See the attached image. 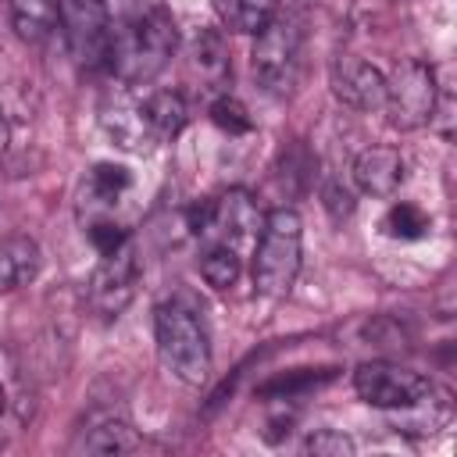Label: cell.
I'll return each mask as SVG.
<instances>
[{
  "label": "cell",
  "mask_w": 457,
  "mask_h": 457,
  "mask_svg": "<svg viewBox=\"0 0 457 457\" xmlns=\"http://www.w3.org/2000/svg\"><path fill=\"white\" fill-rule=\"evenodd\" d=\"M175 43H179V32H175L171 14L161 7H150L136 18H129L125 25L111 29L107 71H114V79L125 86L150 82L171 61Z\"/></svg>",
  "instance_id": "1"
},
{
  "label": "cell",
  "mask_w": 457,
  "mask_h": 457,
  "mask_svg": "<svg viewBox=\"0 0 457 457\" xmlns=\"http://www.w3.org/2000/svg\"><path fill=\"white\" fill-rule=\"evenodd\" d=\"M154 332H157L161 364L179 382L204 386L211 375V339H207L204 318L182 300H164L154 311Z\"/></svg>",
  "instance_id": "2"
},
{
  "label": "cell",
  "mask_w": 457,
  "mask_h": 457,
  "mask_svg": "<svg viewBox=\"0 0 457 457\" xmlns=\"http://www.w3.org/2000/svg\"><path fill=\"white\" fill-rule=\"evenodd\" d=\"M303 221L293 207H275L264 214L253 250V286L261 296H286L300 275Z\"/></svg>",
  "instance_id": "3"
},
{
  "label": "cell",
  "mask_w": 457,
  "mask_h": 457,
  "mask_svg": "<svg viewBox=\"0 0 457 457\" xmlns=\"http://www.w3.org/2000/svg\"><path fill=\"white\" fill-rule=\"evenodd\" d=\"M300 25L293 18L275 14L253 39V54H250V68L253 79L264 93L271 96H286L296 86V71H300Z\"/></svg>",
  "instance_id": "4"
},
{
  "label": "cell",
  "mask_w": 457,
  "mask_h": 457,
  "mask_svg": "<svg viewBox=\"0 0 457 457\" xmlns=\"http://www.w3.org/2000/svg\"><path fill=\"white\" fill-rule=\"evenodd\" d=\"M436 100H439L436 71L425 61H403L386 79V104L382 107L389 114V125L400 132H414V129L428 125Z\"/></svg>",
  "instance_id": "5"
},
{
  "label": "cell",
  "mask_w": 457,
  "mask_h": 457,
  "mask_svg": "<svg viewBox=\"0 0 457 457\" xmlns=\"http://www.w3.org/2000/svg\"><path fill=\"white\" fill-rule=\"evenodd\" d=\"M61 32L82 68H107L111 14L107 0H61Z\"/></svg>",
  "instance_id": "6"
},
{
  "label": "cell",
  "mask_w": 457,
  "mask_h": 457,
  "mask_svg": "<svg viewBox=\"0 0 457 457\" xmlns=\"http://www.w3.org/2000/svg\"><path fill=\"white\" fill-rule=\"evenodd\" d=\"M432 382L414 371V368H403V364H393V361H368L353 371V389L364 403L378 407V411H396V407H407L414 403Z\"/></svg>",
  "instance_id": "7"
},
{
  "label": "cell",
  "mask_w": 457,
  "mask_h": 457,
  "mask_svg": "<svg viewBox=\"0 0 457 457\" xmlns=\"http://www.w3.org/2000/svg\"><path fill=\"white\" fill-rule=\"evenodd\" d=\"M136 282H139V257L132 239L125 246H118L114 253H100V264L89 275V303L96 314L114 318L129 307V300L136 296Z\"/></svg>",
  "instance_id": "8"
},
{
  "label": "cell",
  "mask_w": 457,
  "mask_h": 457,
  "mask_svg": "<svg viewBox=\"0 0 457 457\" xmlns=\"http://www.w3.org/2000/svg\"><path fill=\"white\" fill-rule=\"evenodd\" d=\"M100 129L121 146V150H132V154H146L157 136L146 121V107H143V96L132 93V86H114L100 96Z\"/></svg>",
  "instance_id": "9"
},
{
  "label": "cell",
  "mask_w": 457,
  "mask_h": 457,
  "mask_svg": "<svg viewBox=\"0 0 457 457\" xmlns=\"http://www.w3.org/2000/svg\"><path fill=\"white\" fill-rule=\"evenodd\" d=\"M261 221H264V214L246 189H225L221 196L211 200V225L204 232V239L239 250V243L257 239Z\"/></svg>",
  "instance_id": "10"
},
{
  "label": "cell",
  "mask_w": 457,
  "mask_h": 457,
  "mask_svg": "<svg viewBox=\"0 0 457 457\" xmlns=\"http://www.w3.org/2000/svg\"><path fill=\"white\" fill-rule=\"evenodd\" d=\"M332 93L353 111H378L386 104V75L361 57H336L332 64Z\"/></svg>",
  "instance_id": "11"
},
{
  "label": "cell",
  "mask_w": 457,
  "mask_h": 457,
  "mask_svg": "<svg viewBox=\"0 0 457 457\" xmlns=\"http://www.w3.org/2000/svg\"><path fill=\"white\" fill-rule=\"evenodd\" d=\"M407 179V164L393 146H368L353 161V182L368 196H393Z\"/></svg>",
  "instance_id": "12"
},
{
  "label": "cell",
  "mask_w": 457,
  "mask_h": 457,
  "mask_svg": "<svg viewBox=\"0 0 457 457\" xmlns=\"http://www.w3.org/2000/svg\"><path fill=\"white\" fill-rule=\"evenodd\" d=\"M450 414H453L450 393L428 386L414 403L393 411V428L403 432V436H436L450 421Z\"/></svg>",
  "instance_id": "13"
},
{
  "label": "cell",
  "mask_w": 457,
  "mask_h": 457,
  "mask_svg": "<svg viewBox=\"0 0 457 457\" xmlns=\"http://www.w3.org/2000/svg\"><path fill=\"white\" fill-rule=\"evenodd\" d=\"M39 246L29 236H7L0 243V293L29 286L39 275Z\"/></svg>",
  "instance_id": "14"
},
{
  "label": "cell",
  "mask_w": 457,
  "mask_h": 457,
  "mask_svg": "<svg viewBox=\"0 0 457 457\" xmlns=\"http://www.w3.org/2000/svg\"><path fill=\"white\" fill-rule=\"evenodd\" d=\"M11 21L25 43H46L61 21V0H11Z\"/></svg>",
  "instance_id": "15"
},
{
  "label": "cell",
  "mask_w": 457,
  "mask_h": 457,
  "mask_svg": "<svg viewBox=\"0 0 457 457\" xmlns=\"http://www.w3.org/2000/svg\"><path fill=\"white\" fill-rule=\"evenodd\" d=\"M193 64L200 68V75L211 82V89L228 86L232 79V61H228V46L225 36L218 29H200L193 39Z\"/></svg>",
  "instance_id": "16"
},
{
  "label": "cell",
  "mask_w": 457,
  "mask_h": 457,
  "mask_svg": "<svg viewBox=\"0 0 457 457\" xmlns=\"http://www.w3.org/2000/svg\"><path fill=\"white\" fill-rule=\"evenodd\" d=\"M143 107H146V121H150L157 143L175 139L189 121V107H186L182 93H175V89H157V93L143 96Z\"/></svg>",
  "instance_id": "17"
},
{
  "label": "cell",
  "mask_w": 457,
  "mask_h": 457,
  "mask_svg": "<svg viewBox=\"0 0 457 457\" xmlns=\"http://www.w3.org/2000/svg\"><path fill=\"white\" fill-rule=\"evenodd\" d=\"M332 378H336V368H296V371H286L278 378L261 382L257 396H264V400H296L300 393L318 389V386H325Z\"/></svg>",
  "instance_id": "18"
},
{
  "label": "cell",
  "mask_w": 457,
  "mask_h": 457,
  "mask_svg": "<svg viewBox=\"0 0 457 457\" xmlns=\"http://www.w3.org/2000/svg\"><path fill=\"white\" fill-rule=\"evenodd\" d=\"M278 14V0H221V18L228 32L257 36Z\"/></svg>",
  "instance_id": "19"
},
{
  "label": "cell",
  "mask_w": 457,
  "mask_h": 457,
  "mask_svg": "<svg viewBox=\"0 0 457 457\" xmlns=\"http://www.w3.org/2000/svg\"><path fill=\"white\" fill-rule=\"evenodd\" d=\"M79 450H86V453H104V457H111V453H129V450H136V432H132L129 421L107 418V421H100L96 428H89V432L82 436Z\"/></svg>",
  "instance_id": "20"
},
{
  "label": "cell",
  "mask_w": 457,
  "mask_h": 457,
  "mask_svg": "<svg viewBox=\"0 0 457 457\" xmlns=\"http://www.w3.org/2000/svg\"><path fill=\"white\" fill-rule=\"evenodd\" d=\"M239 271H243V257H239L236 246H225V243H211L207 246V253L200 261V275L207 278V286L228 289V286H236Z\"/></svg>",
  "instance_id": "21"
},
{
  "label": "cell",
  "mask_w": 457,
  "mask_h": 457,
  "mask_svg": "<svg viewBox=\"0 0 457 457\" xmlns=\"http://www.w3.org/2000/svg\"><path fill=\"white\" fill-rule=\"evenodd\" d=\"M382 228L389 239H421L428 232V214L414 204H393Z\"/></svg>",
  "instance_id": "22"
},
{
  "label": "cell",
  "mask_w": 457,
  "mask_h": 457,
  "mask_svg": "<svg viewBox=\"0 0 457 457\" xmlns=\"http://www.w3.org/2000/svg\"><path fill=\"white\" fill-rule=\"evenodd\" d=\"M211 121H214L225 136H246V132H253L250 111H246L236 96H228V93H218V96L211 100Z\"/></svg>",
  "instance_id": "23"
},
{
  "label": "cell",
  "mask_w": 457,
  "mask_h": 457,
  "mask_svg": "<svg viewBox=\"0 0 457 457\" xmlns=\"http://www.w3.org/2000/svg\"><path fill=\"white\" fill-rule=\"evenodd\" d=\"M132 186V175H129V168H121V164H96L93 171H89V193L100 200V204H114L125 189Z\"/></svg>",
  "instance_id": "24"
},
{
  "label": "cell",
  "mask_w": 457,
  "mask_h": 457,
  "mask_svg": "<svg viewBox=\"0 0 457 457\" xmlns=\"http://www.w3.org/2000/svg\"><path fill=\"white\" fill-rule=\"evenodd\" d=\"M303 453H314V457H350L353 453V439L336 432V428H321V432L307 436Z\"/></svg>",
  "instance_id": "25"
},
{
  "label": "cell",
  "mask_w": 457,
  "mask_h": 457,
  "mask_svg": "<svg viewBox=\"0 0 457 457\" xmlns=\"http://www.w3.org/2000/svg\"><path fill=\"white\" fill-rule=\"evenodd\" d=\"M89 243L96 253H114L118 246L129 243V228L114 225V221H93L89 225Z\"/></svg>",
  "instance_id": "26"
},
{
  "label": "cell",
  "mask_w": 457,
  "mask_h": 457,
  "mask_svg": "<svg viewBox=\"0 0 457 457\" xmlns=\"http://www.w3.org/2000/svg\"><path fill=\"white\" fill-rule=\"evenodd\" d=\"M321 196H325V207H328L332 218H346V214L353 211V200H350V193H346L339 182H328Z\"/></svg>",
  "instance_id": "27"
},
{
  "label": "cell",
  "mask_w": 457,
  "mask_h": 457,
  "mask_svg": "<svg viewBox=\"0 0 457 457\" xmlns=\"http://www.w3.org/2000/svg\"><path fill=\"white\" fill-rule=\"evenodd\" d=\"M4 146H7V125H4V118H0V154H4Z\"/></svg>",
  "instance_id": "28"
},
{
  "label": "cell",
  "mask_w": 457,
  "mask_h": 457,
  "mask_svg": "<svg viewBox=\"0 0 457 457\" xmlns=\"http://www.w3.org/2000/svg\"><path fill=\"white\" fill-rule=\"evenodd\" d=\"M7 411V393H4V386H0V414Z\"/></svg>",
  "instance_id": "29"
}]
</instances>
